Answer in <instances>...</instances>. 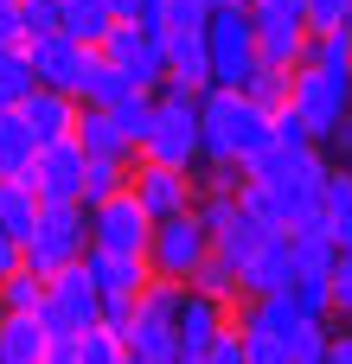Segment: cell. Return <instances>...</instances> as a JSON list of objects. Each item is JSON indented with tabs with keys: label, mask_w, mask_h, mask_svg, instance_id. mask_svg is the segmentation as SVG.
<instances>
[{
	"label": "cell",
	"mask_w": 352,
	"mask_h": 364,
	"mask_svg": "<svg viewBox=\"0 0 352 364\" xmlns=\"http://www.w3.org/2000/svg\"><path fill=\"white\" fill-rule=\"evenodd\" d=\"M26 186L38 192V205H77V198H83V147H77L71 134L51 141V147H38Z\"/></svg>",
	"instance_id": "cell-15"
},
{
	"label": "cell",
	"mask_w": 352,
	"mask_h": 364,
	"mask_svg": "<svg viewBox=\"0 0 352 364\" xmlns=\"http://www.w3.org/2000/svg\"><path fill=\"white\" fill-rule=\"evenodd\" d=\"M38 364H77V333H45Z\"/></svg>",
	"instance_id": "cell-43"
},
{
	"label": "cell",
	"mask_w": 352,
	"mask_h": 364,
	"mask_svg": "<svg viewBox=\"0 0 352 364\" xmlns=\"http://www.w3.org/2000/svg\"><path fill=\"white\" fill-rule=\"evenodd\" d=\"M128 192H135V205L160 224V218H180V211H192V198H199V179L192 173H180V166H154V160H135L128 166Z\"/></svg>",
	"instance_id": "cell-12"
},
{
	"label": "cell",
	"mask_w": 352,
	"mask_h": 364,
	"mask_svg": "<svg viewBox=\"0 0 352 364\" xmlns=\"http://www.w3.org/2000/svg\"><path fill=\"white\" fill-rule=\"evenodd\" d=\"M90 58H96V45H77L71 32L26 38V64H32V77H38L45 90H64V96H77V83H83Z\"/></svg>",
	"instance_id": "cell-14"
},
{
	"label": "cell",
	"mask_w": 352,
	"mask_h": 364,
	"mask_svg": "<svg viewBox=\"0 0 352 364\" xmlns=\"http://www.w3.org/2000/svg\"><path fill=\"white\" fill-rule=\"evenodd\" d=\"M58 32V0H19V45Z\"/></svg>",
	"instance_id": "cell-39"
},
{
	"label": "cell",
	"mask_w": 352,
	"mask_h": 364,
	"mask_svg": "<svg viewBox=\"0 0 352 364\" xmlns=\"http://www.w3.org/2000/svg\"><path fill=\"white\" fill-rule=\"evenodd\" d=\"M115 26V13L103 0H58V32H71L77 45H103Z\"/></svg>",
	"instance_id": "cell-23"
},
{
	"label": "cell",
	"mask_w": 352,
	"mask_h": 364,
	"mask_svg": "<svg viewBox=\"0 0 352 364\" xmlns=\"http://www.w3.org/2000/svg\"><path fill=\"white\" fill-rule=\"evenodd\" d=\"M71 141L83 147V160H135V147H128V134L115 128L109 109H83V102H77V128H71Z\"/></svg>",
	"instance_id": "cell-20"
},
{
	"label": "cell",
	"mask_w": 352,
	"mask_h": 364,
	"mask_svg": "<svg viewBox=\"0 0 352 364\" xmlns=\"http://www.w3.org/2000/svg\"><path fill=\"white\" fill-rule=\"evenodd\" d=\"M128 166H135V160H83V198H77V205L90 211V205H103L109 192H122V186H128Z\"/></svg>",
	"instance_id": "cell-27"
},
{
	"label": "cell",
	"mask_w": 352,
	"mask_h": 364,
	"mask_svg": "<svg viewBox=\"0 0 352 364\" xmlns=\"http://www.w3.org/2000/svg\"><path fill=\"white\" fill-rule=\"evenodd\" d=\"M327 339H333V320H301L289 333V364H321L327 358Z\"/></svg>",
	"instance_id": "cell-33"
},
{
	"label": "cell",
	"mask_w": 352,
	"mask_h": 364,
	"mask_svg": "<svg viewBox=\"0 0 352 364\" xmlns=\"http://www.w3.org/2000/svg\"><path fill=\"white\" fill-rule=\"evenodd\" d=\"M321 364H352V333H333V339H327V358Z\"/></svg>",
	"instance_id": "cell-45"
},
{
	"label": "cell",
	"mask_w": 352,
	"mask_h": 364,
	"mask_svg": "<svg viewBox=\"0 0 352 364\" xmlns=\"http://www.w3.org/2000/svg\"><path fill=\"white\" fill-rule=\"evenodd\" d=\"M38 352H45L38 314H0V364H38Z\"/></svg>",
	"instance_id": "cell-22"
},
{
	"label": "cell",
	"mask_w": 352,
	"mask_h": 364,
	"mask_svg": "<svg viewBox=\"0 0 352 364\" xmlns=\"http://www.w3.org/2000/svg\"><path fill=\"white\" fill-rule=\"evenodd\" d=\"M205 6H250V0H205Z\"/></svg>",
	"instance_id": "cell-47"
},
{
	"label": "cell",
	"mask_w": 352,
	"mask_h": 364,
	"mask_svg": "<svg viewBox=\"0 0 352 364\" xmlns=\"http://www.w3.org/2000/svg\"><path fill=\"white\" fill-rule=\"evenodd\" d=\"M83 275H90L96 301H141V288L154 282L147 256H109V250H83Z\"/></svg>",
	"instance_id": "cell-18"
},
{
	"label": "cell",
	"mask_w": 352,
	"mask_h": 364,
	"mask_svg": "<svg viewBox=\"0 0 352 364\" xmlns=\"http://www.w3.org/2000/svg\"><path fill=\"white\" fill-rule=\"evenodd\" d=\"M13 115L26 122L32 147H51V141H64V134L77 128V96H64V90H45V83H32V96H19V102H13Z\"/></svg>",
	"instance_id": "cell-17"
},
{
	"label": "cell",
	"mask_w": 352,
	"mask_h": 364,
	"mask_svg": "<svg viewBox=\"0 0 352 364\" xmlns=\"http://www.w3.org/2000/svg\"><path fill=\"white\" fill-rule=\"evenodd\" d=\"M109 115H115V128L128 134V147H141V134L154 128V90H128L122 102H109Z\"/></svg>",
	"instance_id": "cell-29"
},
{
	"label": "cell",
	"mask_w": 352,
	"mask_h": 364,
	"mask_svg": "<svg viewBox=\"0 0 352 364\" xmlns=\"http://www.w3.org/2000/svg\"><path fill=\"white\" fill-rule=\"evenodd\" d=\"M212 256V237H205V224L192 218V211H180V218H160L154 230H147V275L154 282H192V269Z\"/></svg>",
	"instance_id": "cell-7"
},
{
	"label": "cell",
	"mask_w": 352,
	"mask_h": 364,
	"mask_svg": "<svg viewBox=\"0 0 352 364\" xmlns=\"http://www.w3.org/2000/svg\"><path fill=\"white\" fill-rule=\"evenodd\" d=\"M38 326H45V333H90V326H96V288H90V275H83V262L45 275Z\"/></svg>",
	"instance_id": "cell-11"
},
{
	"label": "cell",
	"mask_w": 352,
	"mask_h": 364,
	"mask_svg": "<svg viewBox=\"0 0 352 364\" xmlns=\"http://www.w3.org/2000/svg\"><path fill=\"white\" fill-rule=\"evenodd\" d=\"M32 224H38V192H32L26 179H0V230H6L13 243H26Z\"/></svg>",
	"instance_id": "cell-24"
},
{
	"label": "cell",
	"mask_w": 352,
	"mask_h": 364,
	"mask_svg": "<svg viewBox=\"0 0 352 364\" xmlns=\"http://www.w3.org/2000/svg\"><path fill=\"white\" fill-rule=\"evenodd\" d=\"M128 90H135V83H128V77L96 51V58H90V70H83V83H77V102H83V109H109V102H122Z\"/></svg>",
	"instance_id": "cell-25"
},
{
	"label": "cell",
	"mask_w": 352,
	"mask_h": 364,
	"mask_svg": "<svg viewBox=\"0 0 352 364\" xmlns=\"http://www.w3.org/2000/svg\"><path fill=\"white\" fill-rule=\"evenodd\" d=\"M301 64H321V70H352V26H340V32H308Z\"/></svg>",
	"instance_id": "cell-28"
},
{
	"label": "cell",
	"mask_w": 352,
	"mask_h": 364,
	"mask_svg": "<svg viewBox=\"0 0 352 364\" xmlns=\"http://www.w3.org/2000/svg\"><path fill=\"white\" fill-rule=\"evenodd\" d=\"M83 250H90V211L83 205H38V224L19 243V262L32 275H58V269L83 262Z\"/></svg>",
	"instance_id": "cell-3"
},
{
	"label": "cell",
	"mask_w": 352,
	"mask_h": 364,
	"mask_svg": "<svg viewBox=\"0 0 352 364\" xmlns=\"http://www.w3.org/2000/svg\"><path fill=\"white\" fill-rule=\"evenodd\" d=\"M147 19L160 26V38H167V32H205L212 6H205V0H154V13H147Z\"/></svg>",
	"instance_id": "cell-32"
},
{
	"label": "cell",
	"mask_w": 352,
	"mask_h": 364,
	"mask_svg": "<svg viewBox=\"0 0 352 364\" xmlns=\"http://www.w3.org/2000/svg\"><path fill=\"white\" fill-rule=\"evenodd\" d=\"M250 32H257V64L269 70H295L308 51L301 0H250Z\"/></svg>",
	"instance_id": "cell-9"
},
{
	"label": "cell",
	"mask_w": 352,
	"mask_h": 364,
	"mask_svg": "<svg viewBox=\"0 0 352 364\" xmlns=\"http://www.w3.org/2000/svg\"><path fill=\"white\" fill-rule=\"evenodd\" d=\"M244 96H250V102H263V109H282V102H289V70L257 64V70L244 77Z\"/></svg>",
	"instance_id": "cell-36"
},
{
	"label": "cell",
	"mask_w": 352,
	"mask_h": 364,
	"mask_svg": "<svg viewBox=\"0 0 352 364\" xmlns=\"http://www.w3.org/2000/svg\"><path fill=\"white\" fill-rule=\"evenodd\" d=\"M231 326V307L199 294V288H180V307H173V364H199V352Z\"/></svg>",
	"instance_id": "cell-13"
},
{
	"label": "cell",
	"mask_w": 352,
	"mask_h": 364,
	"mask_svg": "<svg viewBox=\"0 0 352 364\" xmlns=\"http://www.w3.org/2000/svg\"><path fill=\"white\" fill-rule=\"evenodd\" d=\"M147 230L154 218L135 205V192H109L103 205H90V250H109V256H147Z\"/></svg>",
	"instance_id": "cell-10"
},
{
	"label": "cell",
	"mask_w": 352,
	"mask_h": 364,
	"mask_svg": "<svg viewBox=\"0 0 352 364\" xmlns=\"http://www.w3.org/2000/svg\"><path fill=\"white\" fill-rule=\"evenodd\" d=\"M32 64H26V45H6L0 51V90H6V102H19V96H32Z\"/></svg>",
	"instance_id": "cell-37"
},
{
	"label": "cell",
	"mask_w": 352,
	"mask_h": 364,
	"mask_svg": "<svg viewBox=\"0 0 352 364\" xmlns=\"http://www.w3.org/2000/svg\"><path fill=\"white\" fill-rule=\"evenodd\" d=\"M38 301H45V275H32L26 262L0 282V314H38Z\"/></svg>",
	"instance_id": "cell-31"
},
{
	"label": "cell",
	"mask_w": 352,
	"mask_h": 364,
	"mask_svg": "<svg viewBox=\"0 0 352 364\" xmlns=\"http://www.w3.org/2000/svg\"><path fill=\"white\" fill-rule=\"evenodd\" d=\"M173 307H180V282H147L135 301V320L122 333V346L141 364H173Z\"/></svg>",
	"instance_id": "cell-8"
},
{
	"label": "cell",
	"mask_w": 352,
	"mask_h": 364,
	"mask_svg": "<svg viewBox=\"0 0 352 364\" xmlns=\"http://www.w3.org/2000/svg\"><path fill=\"white\" fill-rule=\"evenodd\" d=\"M289 109L301 115L308 141L321 147V134L352 115V70H321V64H295L289 70Z\"/></svg>",
	"instance_id": "cell-4"
},
{
	"label": "cell",
	"mask_w": 352,
	"mask_h": 364,
	"mask_svg": "<svg viewBox=\"0 0 352 364\" xmlns=\"http://www.w3.org/2000/svg\"><path fill=\"white\" fill-rule=\"evenodd\" d=\"M135 160H154V166H180V173H192V166L205 160V147H199V96L160 83V90H154V128L141 134Z\"/></svg>",
	"instance_id": "cell-2"
},
{
	"label": "cell",
	"mask_w": 352,
	"mask_h": 364,
	"mask_svg": "<svg viewBox=\"0 0 352 364\" xmlns=\"http://www.w3.org/2000/svg\"><path fill=\"white\" fill-rule=\"evenodd\" d=\"M13 269H19V243H13V237H6V230H0V282H6V275H13Z\"/></svg>",
	"instance_id": "cell-46"
},
{
	"label": "cell",
	"mask_w": 352,
	"mask_h": 364,
	"mask_svg": "<svg viewBox=\"0 0 352 364\" xmlns=\"http://www.w3.org/2000/svg\"><path fill=\"white\" fill-rule=\"evenodd\" d=\"M321 154H327V166H346V160H352V115H346V122H333V128L321 134Z\"/></svg>",
	"instance_id": "cell-41"
},
{
	"label": "cell",
	"mask_w": 352,
	"mask_h": 364,
	"mask_svg": "<svg viewBox=\"0 0 352 364\" xmlns=\"http://www.w3.org/2000/svg\"><path fill=\"white\" fill-rule=\"evenodd\" d=\"M327 301H333V314H352V250H340L327 269Z\"/></svg>",
	"instance_id": "cell-40"
},
{
	"label": "cell",
	"mask_w": 352,
	"mask_h": 364,
	"mask_svg": "<svg viewBox=\"0 0 352 364\" xmlns=\"http://www.w3.org/2000/svg\"><path fill=\"white\" fill-rule=\"evenodd\" d=\"M32 134H26V122L13 115V109H0V179H26L32 173Z\"/></svg>",
	"instance_id": "cell-26"
},
{
	"label": "cell",
	"mask_w": 352,
	"mask_h": 364,
	"mask_svg": "<svg viewBox=\"0 0 352 364\" xmlns=\"http://www.w3.org/2000/svg\"><path fill=\"white\" fill-rule=\"evenodd\" d=\"M128 358V346L109 333V326H90V333H77V364H122Z\"/></svg>",
	"instance_id": "cell-35"
},
{
	"label": "cell",
	"mask_w": 352,
	"mask_h": 364,
	"mask_svg": "<svg viewBox=\"0 0 352 364\" xmlns=\"http://www.w3.org/2000/svg\"><path fill=\"white\" fill-rule=\"evenodd\" d=\"M186 288H199V294H212V301H224V307H237L244 294H237V269L224 262V256H205L199 269H192V282Z\"/></svg>",
	"instance_id": "cell-30"
},
{
	"label": "cell",
	"mask_w": 352,
	"mask_h": 364,
	"mask_svg": "<svg viewBox=\"0 0 352 364\" xmlns=\"http://www.w3.org/2000/svg\"><path fill=\"white\" fill-rule=\"evenodd\" d=\"M289 288H295V256H289V230H276V237H263V243L244 256L237 294H244V301H263V294H289Z\"/></svg>",
	"instance_id": "cell-16"
},
{
	"label": "cell",
	"mask_w": 352,
	"mask_h": 364,
	"mask_svg": "<svg viewBox=\"0 0 352 364\" xmlns=\"http://www.w3.org/2000/svg\"><path fill=\"white\" fill-rule=\"evenodd\" d=\"M199 364H244V346H237V326H224L205 352H199Z\"/></svg>",
	"instance_id": "cell-42"
},
{
	"label": "cell",
	"mask_w": 352,
	"mask_h": 364,
	"mask_svg": "<svg viewBox=\"0 0 352 364\" xmlns=\"http://www.w3.org/2000/svg\"><path fill=\"white\" fill-rule=\"evenodd\" d=\"M199 147L205 160H231V166H250L263 147H269V109L250 102L244 90H199Z\"/></svg>",
	"instance_id": "cell-1"
},
{
	"label": "cell",
	"mask_w": 352,
	"mask_h": 364,
	"mask_svg": "<svg viewBox=\"0 0 352 364\" xmlns=\"http://www.w3.org/2000/svg\"><path fill=\"white\" fill-rule=\"evenodd\" d=\"M167 83L199 96L212 90V64H205V32H167Z\"/></svg>",
	"instance_id": "cell-19"
},
{
	"label": "cell",
	"mask_w": 352,
	"mask_h": 364,
	"mask_svg": "<svg viewBox=\"0 0 352 364\" xmlns=\"http://www.w3.org/2000/svg\"><path fill=\"white\" fill-rule=\"evenodd\" d=\"M289 301H295V314H301V320H333V301H327V275H295Z\"/></svg>",
	"instance_id": "cell-34"
},
{
	"label": "cell",
	"mask_w": 352,
	"mask_h": 364,
	"mask_svg": "<svg viewBox=\"0 0 352 364\" xmlns=\"http://www.w3.org/2000/svg\"><path fill=\"white\" fill-rule=\"evenodd\" d=\"M205 64H212L218 90H244V77L257 70L250 6H212V19H205Z\"/></svg>",
	"instance_id": "cell-5"
},
{
	"label": "cell",
	"mask_w": 352,
	"mask_h": 364,
	"mask_svg": "<svg viewBox=\"0 0 352 364\" xmlns=\"http://www.w3.org/2000/svg\"><path fill=\"white\" fill-rule=\"evenodd\" d=\"M103 6H109L115 19H147V13H154V0H103Z\"/></svg>",
	"instance_id": "cell-44"
},
{
	"label": "cell",
	"mask_w": 352,
	"mask_h": 364,
	"mask_svg": "<svg viewBox=\"0 0 352 364\" xmlns=\"http://www.w3.org/2000/svg\"><path fill=\"white\" fill-rule=\"evenodd\" d=\"M321 224H327L333 250H352V173L346 166H327V179H321Z\"/></svg>",
	"instance_id": "cell-21"
},
{
	"label": "cell",
	"mask_w": 352,
	"mask_h": 364,
	"mask_svg": "<svg viewBox=\"0 0 352 364\" xmlns=\"http://www.w3.org/2000/svg\"><path fill=\"white\" fill-rule=\"evenodd\" d=\"M301 26L308 32H340V26H352V0H301Z\"/></svg>",
	"instance_id": "cell-38"
},
{
	"label": "cell",
	"mask_w": 352,
	"mask_h": 364,
	"mask_svg": "<svg viewBox=\"0 0 352 364\" xmlns=\"http://www.w3.org/2000/svg\"><path fill=\"white\" fill-rule=\"evenodd\" d=\"M96 51H103L135 90H160V83H167V38H160L154 19H115Z\"/></svg>",
	"instance_id": "cell-6"
},
{
	"label": "cell",
	"mask_w": 352,
	"mask_h": 364,
	"mask_svg": "<svg viewBox=\"0 0 352 364\" xmlns=\"http://www.w3.org/2000/svg\"><path fill=\"white\" fill-rule=\"evenodd\" d=\"M346 173H352V160H346Z\"/></svg>",
	"instance_id": "cell-48"
}]
</instances>
